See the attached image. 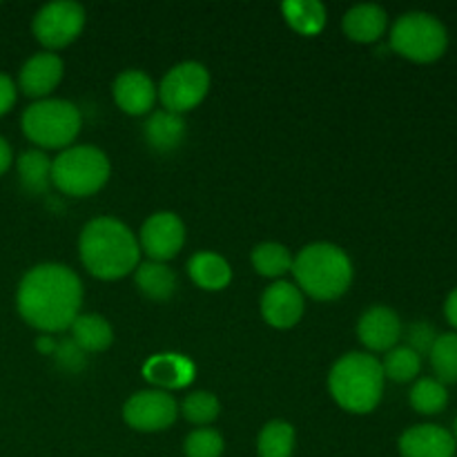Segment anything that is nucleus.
<instances>
[{
  "label": "nucleus",
  "mask_w": 457,
  "mask_h": 457,
  "mask_svg": "<svg viewBox=\"0 0 457 457\" xmlns=\"http://www.w3.org/2000/svg\"><path fill=\"white\" fill-rule=\"evenodd\" d=\"M83 286L79 275L62 263H40L22 277L16 306L22 320L43 333L67 330L79 317Z\"/></svg>",
  "instance_id": "nucleus-1"
},
{
  "label": "nucleus",
  "mask_w": 457,
  "mask_h": 457,
  "mask_svg": "<svg viewBox=\"0 0 457 457\" xmlns=\"http://www.w3.org/2000/svg\"><path fill=\"white\" fill-rule=\"evenodd\" d=\"M79 253L89 275L105 281L120 279L137 270L138 257H141L134 232L119 219L112 217L92 219L83 228Z\"/></svg>",
  "instance_id": "nucleus-2"
},
{
  "label": "nucleus",
  "mask_w": 457,
  "mask_h": 457,
  "mask_svg": "<svg viewBox=\"0 0 457 457\" xmlns=\"http://www.w3.org/2000/svg\"><path fill=\"white\" fill-rule=\"evenodd\" d=\"M382 361L369 353H348L330 369L333 400L348 413L364 415L378 409L384 393Z\"/></svg>",
  "instance_id": "nucleus-3"
},
{
  "label": "nucleus",
  "mask_w": 457,
  "mask_h": 457,
  "mask_svg": "<svg viewBox=\"0 0 457 457\" xmlns=\"http://www.w3.org/2000/svg\"><path fill=\"white\" fill-rule=\"evenodd\" d=\"M299 288L312 299L333 302L353 284V263L335 244H311L293 259Z\"/></svg>",
  "instance_id": "nucleus-4"
},
{
  "label": "nucleus",
  "mask_w": 457,
  "mask_h": 457,
  "mask_svg": "<svg viewBox=\"0 0 457 457\" xmlns=\"http://www.w3.org/2000/svg\"><path fill=\"white\" fill-rule=\"evenodd\" d=\"M110 179V159L92 145H74L52 161V183L67 196H89Z\"/></svg>",
  "instance_id": "nucleus-5"
},
{
  "label": "nucleus",
  "mask_w": 457,
  "mask_h": 457,
  "mask_svg": "<svg viewBox=\"0 0 457 457\" xmlns=\"http://www.w3.org/2000/svg\"><path fill=\"white\" fill-rule=\"evenodd\" d=\"M80 112L74 103L61 98H43L31 103L22 114V132L45 150L67 147L80 132Z\"/></svg>",
  "instance_id": "nucleus-6"
},
{
  "label": "nucleus",
  "mask_w": 457,
  "mask_h": 457,
  "mask_svg": "<svg viewBox=\"0 0 457 457\" xmlns=\"http://www.w3.org/2000/svg\"><path fill=\"white\" fill-rule=\"evenodd\" d=\"M446 27L427 12L402 13L391 29V47L413 62L437 61L446 52Z\"/></svg>",
  "instance_id": "nucleus-7"
},
{
  "label": "nucleus",
  "mask_w": 457,
  "mask_h": 457,
  "mask_svg": "<svg viewBox=\"0 0 457 457\" xmlns=\"http://www.w3.org/2000/svg\"><path fill=\"white\" fill-rule=\"evenodd\" d=\"M210 89V71L201 62L187 61L174 65L159 85V98L163 107L174 114L190 112L199 105Z\"/></svg>",
  "instance_id": "nucleus-8"
},
{
  "label": "nucleus",
  "mask_w": 457,
  "mask_h": 457,
  "mask_svg": "<svg viewBox=\"0 0 457 457\" xmlns=\"http://www.w3.org/2000/svg\"><path fill=\"white\" fill-rule=\"evenodd\" d=\"M85 27V9L71 0H58L40 9L31 22V31L47 49L67 47Z\"/></svg>",
  "instance_id": "nucleus-9"
},
{
  "label": "nucleus",
  "mask_w": 457,
  "mask_h": 457,
  "mask_svg": "<svg viewBox=\"0 0 457 457\" xmlns=\"http://www.w3.org/2000/svg\"><path fill=\"white\" fill-rule=\"evenodd\" d=\"M179 415V406L170 393L141 391L123 406V420L141 433L165 431Z\"/></svg>",
  "instance_id": "nucleus-10"
},
{
  "label": "nucleus",
  "mask_w": 457,
  "mask_h": 457,
  "mask_svg": "<svg viewBox=\"0 0 457 457\" xmlns=\"http://www.w3.org/2000/svg\"><path fill=\"white\" fill-rule=\"evenodd\" d=\"M186 241V228L174 212H156L143 223L141 248L152 262H168L177 257Z\"/></svg>",
  "instance_id": "nucleus-11"
},
{
  "label": "nucleus",
  "mask_w": 457,
  "mask_h": 457,
  "mask_svg": "<svg viewBox=\"0 0 457 457\" xmlns=\"http://www.w3.org/2000/svg\"><path fill=\"white\" fill-rule=\"evenodd\" d=\"M357 335L369 351L388 353L400 342L402 320L388 306H373L360 317Z\"/></svg>",
  "instance_id": "nucleus-12"
},
{
  "label": "nucleus",
  "mask_w": 457,
  "mask_h": 457,
  "mask_svg": "<svg viewBox=\"0 0 457 457\" xmlns=\"http://www.w3.org/2000/svg\"><path fill=\"white\" fill-rule=\"evenodd\" d=\"M262 315L275 328H293L303 315V295L290 281H275L262 295Z\"/></svg>",
  "instance_id": "nucleus-13"
},
{
  "label": "nucleus",
  "mask_w": 457,
  "mask_h": 457,
  "mask_svg": "<svg viewBox=\"0 0 457 457\" xmlns=\"http://www.w3.org/2000/svg\"><path fill=\"white\" fill-rule=\"evenodd\" d=\"M457 442L453 433L437 424H418L402 433V457H455Z\"/></svg>",
  "instance_id": "nucleus-14"
},
{
  "label": "nucleus",
  "mask_w": 457,
  "mask_h": 457,
  "mask_svg": "<svg viewBox=\"0 0 457 457\" xmlns=\"http://www.w3.org/2000/svg\"><path fill=\"white\" fill-rule=\"evenodd\" d=\"M112 94H114L116 105H119L125 114L132 116L147 114V112L154 107L156 101L154 83H152L150 76L141 70H128L123 71V74L116 76Z\"/></svg>",
  "instance_id": "nucleus-15"
},
{
  "label": "nucleus",
  "mask_w": 457,
  "mask_h": 457,
  "mask_svg": "<svg viewBox=\"0 0 457 457\" xmlns=\"http://www.w3.org/2000/svg\"><path fill=\"white\" fill-rule=\"evenodd\" d=\"M62 79V61L52 52L34 54L29 61L22 65L18 74V85L22 92L31 98L43 101L49 92L56 89V85Z\"/></svg>",
  "instance_id": "nucleus-16"
},
{
  "label": "nucleus",
  "mask_w": 457,
  "mask_h": 457,
  "mask_svg": "<svg viewBox=\"0 0 457 457\" xmlns=\"http://www.w3.org/2000/svg\"><path fill=\"white\" fill-rule=\"evenodd\" d=\"M388 16L379 4H357L344 16V31L355 43H375L384 36Z\"/></svg>",
  "instance_id": "nucleus-17"
},
{
  "label": "nucleus",
  "mask_w": 457,
  "mask_h": 457,
  "mask_svg": "<svg viewBox=\"0 0 457 457\" xmlns=\"http://www.w3.org/2000/svg\"><path fill=\"white\" fill-rule=\"evenodd\" d=\"M183 138H186V120L181 119V114L161 110L152 114L145 123V141L150 143L152 150L165 154V152L177 150Z\"/></svg>",
  "instance_id": "nucleus-18"
},
{
  "label": "nucleus",
  "mask_w": 457,
  "mask_h": 457,
  "mask_svg": "<svg viewBox=\"0 0 457 457\" xmlns=\"http://www.w3.org/2000/svg\"><path fill=\"white\" fill-rule=\"evenodd\" d=\"M187 272L204 290H223L232 279L230 263L217 253H196L187 262Z\"/></svg>",
  "instance_id": "nucleus-19"
},
{
  "label": "nucleus",
  "mask_w": 457,
  "mask_h": 457,
  "mask_svg": "<svg viewBox=\"0 0 457 457\" xmlns=\"http://www.w3.org/2000/svg\"><path fill=\"white\" fill-rule=\"evenodd\" d=\"M145 378L161 388H181L195 378V366L181 355H156L145 364Z\"/></svg>",
  "instance_id": "nucleus-20"
},
{
  "label": "nucleus",
  "mask_w": 457,
  "mask_h": 457,
  "mask_svg": "<svg viewBox=\"0 0 457 457\" xmlns=\"http://www.w3.org/2000/svg\"><path fill=\"white\" fill-rule=\"evenodd\" d=\"M70 330L71 342L83 353L105 351V348H110L112 339H114L112 326L101 315H79L74 324L70 326Z\"/></svg>",
  "instance_id": "nucleus-21"
},
{
  "label": "nucleus",
  "mask_w": 457,
  "mask_h": 457,
  "mask_svg": "<svg viewBox=\"0 0 457 457\" xmlns=\"http://www.w3.org/2000/svg\"><path fill=\"white\" fill-rule=\"evenodd\" d=\"M137 286L145 297L165 302L177 290V275L165 263L147 262L137 266Z\"/></svg>",
  "instance_id": "nucleus-22"
},
{
  "label": "nucleus",
  "mask_w": 457,
  "mask_h": 457,
  "mask_svg": "<svg viewBox=\"0 0 457 457\" xmlns=\"http://www.w3.org/2000/svg\"><path fill=\"white\" fill-rule=\"evenodd\" d=\"M286 21L295 31L303 36H315L326 25V7L317 0H288L281 4Z\"/></svg>",
  "instance_id": "nucleus-23"
},
{
  "label": "nucleus",
  "mask_w": 457,
  "mask_h": 457,
  "mask_svg": "<svg viewBox=\"0 0 457 457\" xmlns=\"http://www.w3.org/2000/svg\"><path fill=\"white\" fill-rule=\"evenodd\" d=\"M18 174L27 192L40 195L52 183V161L40 150H29L18 159Z\"/></svg>",
  "instance_id": "nucleus-24"
},
{
  "label": "nucleus",
  "mask_w": 457,
  "mask_h": 457,
  "mask_svg": "<svg viewBox=\"0 0 457 457\" xmlns=\"http://www.w3.org/2000/svg\"><path fill=\"white\" fill-rule=\"evenodd\" d=\"M295 449V428L284 420L268 422L257 440L259 457H290Z\"/></svg>",
  "instance_id": "nucleus-25"
},
{
  "label": "nucleus",
  "mask_w": 457,
  "mask_h": 457,
  "mask_svg": "<svg viewBox=\"0 0 457 457\" xmlns=\"http://www.w3.org/2000/svg\"><path fill=\"white\" fill-rule=\"evenodd\" d=\"M431 366L437 375V382L457 384V333L437 335L436 344L428 351Z\"/></svg>",
  "instance_id": "nucleus-26"
},
{
  "label": "nucleus",
  "mask_w": 457,
  "mask_h": 457,
  "mask_svg": "<svg viewBox=\"0 0 457 457\" xmlns=\"http://www.w3.org/2000/svg\"><path fill=\"white\" fill-rule=\"evenodd\" d=\"M253 266L259 275L277 279V277L293 270V257H290V250L286 245L268 241V244H259L253 250Z\"/></svg>",
  "instance_id": "nucleus-27"
},
{
  "label": "nucleus",
  "mask_w": 457,
  "mask_h": 457,
  "mask_svg": "<svg viewBox=\"0 0 457 457\" xmlns=\"http://www.w3.org/2000/svg\"><path fill=\"white\" fill-rule=\"evenodd\" d=\"M449 404V393L442 382L433 378H422L411 388V406L422 415H436Z\"/></svg>",
  "instance_id": "nucleus-28"
},
{
  "label": "nucleus",
  "mask_w": 457,
  "mask_h": 457,
  "mask_svg": "<svg viewBox=\"0 0 457 457\" xmlns=\"http://www.w3.org/2000/svg\"><path fill=\"white\" fill-rule=\"evenodd\" d=\"M422 369V357L415 351H411L409 346H397L388 351V355L384 357L382 370L384 378L393 379V382H411L420 375Z\"/></svg>",
  "instance_id": "nucleus-29"
},
{
  "label": "nucleus",
  "mask_w": 457,
  "mask_h": 457,
  "mask_svg": "<svg viewBox=\"0 0 457 457\" xmlns=\"http://www.w3.org/2000/svg\"><path fill=\"white\" fill-rule=\"evenodd\" d=\"M181 411L183 415H186L187 422L204 427V424H210L217 420L221 406H219V400L212 395V393L196 391V393H190V395L183 400Z\"/></svg>",
  "instance_id": "nucleus-30"
},
{
  "label": "nucleus",
  "mask_w": 457,
  "mask_h": 457,
  "mask_svg": "<svg viewBox=\"0 0 457 457\" xmlns=\"http://www.w3.org/2000/svg\"><path fill=\"white\" fill-rule=\"evenodd\" d=\"M187 457H221L223 453V437L214 428H196L186 437Z\"/></svg>",
  "instance_id": "nucleus-31"
},
{
  "label": "nucleus",
  "mask_w": 457,
  "mask_h": 457,
  "mask_svg": "<svg viewBox=\"0 0 457 457\" xmlns=\"http://www.w3.org/2000/svg\"><path fill=\"white\" fill-rule=\"evenodd\" d=\"M406 337H409L411 351H415L422 357V353H428L433 348L437 333L431 324H427V321H415V324H411L409 330H406Z\"/></svg>",
  "instance_id": "nucleus-32"
},
{
  "label": "nucleus",
  "mask_w": 457,
  "mask_h": 457,
  "mask_svg": "<svg viewBox=\"0 0 457 457\" xmlns=\"http://www.w3.org/2000/svg\"><path fill=\"white\" fill-rule=\"evenodd\" d=\"M56 357L58 364L67 370H80L85 366V353L71 339L70 342L56 344Z\"/></svg>",
  "instance_id": "nucleus-33"
},
{
  "label": "nucleus",
  "mask_w": 457,
  "mask_h": 457,
  "mask_svg": "<svg viewBox=\"0 0 457 457\" xmlns=\"http://www.w3.org/2000/svg\"><path fill=\"white\" fill-rule=\"evenodd\" d=\"M16 103V85L7 74H0V116L7 114Z\"/></svg>",
  "instance_id": "nucleus-34"
},
{
  "label": "nucleus",
  "mask_w": 457,
  "mask_h": 457,
  "mask_svg": "<svg viewBox=\"0 0 457 457\" xmlns=\"http://www.w3.org/2000/svg\"><path fill=\"white\" fill-rule=\"evenodd\" d=\"M445 315H446V320H449V324L453 326V328H457V288L451 290V295L446 297Z\"/></svg>",
  "instance_id": "nucleus-35"
},
{
  "label": "nucleus",
  "mask_w": 457,
  "mask_h": 457,
  "mask_svg": "<svg viewBox=\"0 0 457 457\" xmlns=\"http://www.w3.org/2000/svg\"><path fill=\"white\" fill-rule=\"evenodd\" d=\"M12 161H13L12 147H9V143L0 137V174L7 172L9 165H12Z\"/></svg>",
  "instance_id": "nucleus-36"
},
{
  "label": "nucleus",
  "mask_w": 457,
  "mask_h": 457,
  "mask_svg": "<svg viewBox=\"0 0 457 457\" xmlns=\"http://www.w3.org/2000/svg\"><path fill=\"white\" fill-rule=\"evenodd\" d=\"M38 351L40 353H56V344H54L49 337H40L38 339Z\"/></svg>",
  "instance_id": "nucleus-37"
},
{
  "label": "nucleus",
  "mask_w": 457,
  "mask_h": 457,
  "mask_svg": "<svg viewBox=\"0 0 457 457\" xmlns=\"http://www.w3.org/2000/svg\"><path fill=\"white\" fill-rule=\"evenodd\" d=\"M453 437H455V442H457V420H455V433H453Z\"/></svg>",
  "instance_id": "nucleus-38"
}]
</instances>
